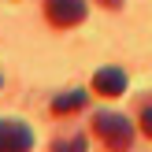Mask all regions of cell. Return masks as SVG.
<instances>
[{
	"instance_id": "obj_5",
	"label": "cell",
	"mask_w": 152,
	"mask_h": 152,
	"mask_svg": "<svg viewBox=\"0 0 152 152\" xmlns=\"http://www.w3.org/2000/svg\"><path fill=\"white\" fill-rule=\"evenodd\" d=\"M82 104H86V93H82V89H71V93H63V96L52 100V111H56V115H67V111H78Z\"/></svg>"
},
{
	"instance_id": "obj_4",
	"label": "cell",
	"mask_w": 152,
	"mask_h": 152,
	"mask_svg": "<svg viewBox=\"0 0 152 152\" xmlns=\"http://www.w3.org/2000/svg\"><path fill=\"white\" fill-rule=\"evenodd\" d=\"M93 89L100 96H123L126 89V74L119 71V67H100V71L93 74Z\"/></svg>"
},
{
	"instance_id": "obj_6",
	"label": "cell",
	"mask_w": 152,
	"mask_h": 152,
	"mask_svg": "<svg viewBox=\"0 0 152 152\" xmlns=\"http://www.w3.org/2000/svg\"><path fill=\"white\" fill-rule=\"evenodd\" d=\"M141 130L152 137V104H145V108H141Z\"/></svg>"
},
{
	"instance_id": "obj_3",
	"label": "cell",
	"mask_w": 152,
	"mask_h": 152,
	"mask_svg": "<svg viewBox=\"0 0 152 152\" xmlns=\"http://www.w3.org/2000/svg\"><path fill=\"white\" fill-rule=\"evenodd\" d=\"M34 145V134L19 119H0V152H22Z\"/></svg>"
},
{
	"instance_id": "obj_2",
	"label": "cell",
	"mask_w": 152,
	"mask_h": 152,
	"mask_svg": "<svg viewBox=\"0 0 152 152\" xmlns=\"http://www.w3.org/2000/svg\"><path fill=\"white\" fill-rule=\"evenodd\" d=\"M45 11L52 26H78L86 19V0H48Z\"/></svg>"
},
{
	"instance_id": "obj_7",
	"label": "cell",
	"mask_w": 152,
	"mask_h": 152,
	"mask_svg": "<svg viewBox=\"0 0 152 152\" xmlns=\"http://www.w3.org/2000/svg\"><path fill=\"white\" fill-rule=\"evenodd\" d=\"M100 4H104V7H119L123 0H100Z\"/></svg>"
},
{
	"instance_id": "obj_1",
	"label": "cell",
	"mask_w": 152,
	"mask_h": 152,
	"mask_svg": "<svg viewBox=\"0 0 152 152\" xmlns=\"http://www.w3.org/2000/svg\"><path fill=\"white\" fill-rule=\"evenodd\" d=\"M93 134H96L108 148H130V141H134L130 119L115 115V111H100V115L93 119Z\"/></svg>"
}]
</instances>
